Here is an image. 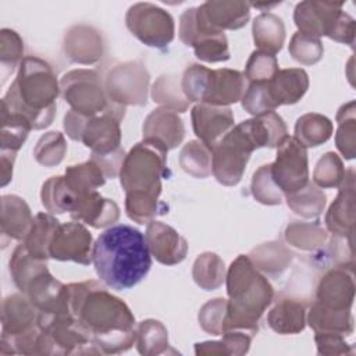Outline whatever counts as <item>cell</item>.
<instances>
[{"label":"cell","instance_id":"obj_58","mask_svg":"<svg viewBox=\"0 0 356 356\" xmlns=\"http://www.w3.org/2000/svg\"><path fill=\"white\" fill-rule=\"evenodd\" d=\"M196 355H228L225 350V346L221 341H207L202 343H196L195 346Z\"/></svg>","mask_w":356,"mask_h":356},{"label":"cell","instance_id":"obj_15","mask_svg":"<svg viewBox=\"0 0 356 356\" xmlns=\"http://www.w3.org/2000/svg\"><path fill=\"white\" fill-rule=\"evenodd\" d=\"M191 117L195 135L211 150L234 128V113L225 106L199 103L192 108Z\"/></svg>","mask_w":356,"mask_h":356},{"label":"cell","instance_id":"obj_57","mask_svg":"<svg viewBox=\"0 0 356 356\" xmlns=\"http://www.w3.org/2000/svg\"><path fill=\"white\" fill-rule=\"evenodd\" d=\"M15 154L17 153L0 150V156H1V186H6L11 181Z\"/></svg>","mask_w":356,"mask_h":356},{"label":"cell","instance_id":"obj_27","mask_svg":"<svg viewBox=\"0 0 356 356\" xmlns=\"http://www.w3.org/2000/svg\"><path fill=\"white\" fill-rule=\"evenodd\" d=\"M267 323L281 335L298 334L306 325V306L298 299L280 298L268 312Z\"/></svg>","mask_w":356,"mask_h":356},{"label":"cell","instance_id":"obj_16","mask_svg":"<svg viewBox=\"0 0 356 356\" xmlns=\"http://www.w3.org/2000/svg\"><path fill=\"white\" fill-rule=\"evenodd\" d=\"M145 236L150 254L164 266L181 263L188 253L186 239L161 221H150Z\"/></svg>","mask_w":356,"mask_h":356},{"label":"cell","instance_id":"obj_2","mask_svg":"<svg viewBox=\"0 0 356 356\" xmlns=\"http://www.w3.org/2000/svg\"><path fill=\"white\" fill-rule=\"evenodd\" d=\"M97 277L115 291L138 285L152 267L146 236L136 228L118 224L103 231L92 249Z\"/></svg>","mask_w":356,"mask_h":356},{"label":"cell","instance_id":"obj_42","mask_svg":"<svg viewBox=\"0 0 356 356\" xmlns=\"http://www.w3.org/2000/svg\"><path fill=\"white\" fill-rule=\"evenodd\" d=\"M152 97L154 103L163 104L175 113H185L189 106V100L174 75H161L153 85Z\"/></svg>","mask_w":356,"mask_h":356},{"label":"cell","instance_id":"obj_48","mask_svg":"<svg viewBox=\"0 0 356 356\" xmlns=\"http://www.w3.org/2000/svg\"><path fill=\"white\" fill-rule=\"evenodd\" d=\"M24 53V42L15 31L1 29L0 32V61L1 71L6 76L15 70L18 64H21V57Z\"/></svg>","mask_w":356,"mask_h":356},{"label":"cell","instance_id":"obj_11","mask_svg":"<svg viewBox=\"0 0 356 356\" xmlns=\"http://www.w3.org/2000/svg\"><path fill=\"white\" fill-rule=\"evenodd\" d=\"M149 72L140 61H128L111 68L104 89L108 99L120 106H143L147 102Z\"/></svg>","mask_w":356,"mask_h":356},{"label":"cell","instance_id":"obj_12","mask_svg":"<svg viewBox=\"0 0 356 356\" xmlns=\"http://www.w3.org/2000/svg\"><path fill=\"white\" fill-rule=\"evenodd\" d=\"M271 174L282 193H293L309 182L307 150L293 136H286L271 163Z\"/></svg>","mask_w":356,"mask_h":356},{"label":"cell","instance_id":"obj_19","mask_svg":"<svg viewBox=\"0 0 356 356\" xmlns=\"http://www.w3.org/2000/svg\"><path fill=\"white\" fill-rule=\"evenodd\" d=\"M316 298V300L325 307L350 310L355 298L352 270L338 266L325 273L317 285Z\"/></svg>","mask_w":356,"mask_h":356},{"label":"cell","instance_id":"obj_53","mask_svg":"<svg viewBox=\"0 0 356 356\" xmlns=\"http://www.w3.org/2000/svg\"><path fill=\"white\" fill-rule=\"evenodd\" d=\"M227 299L217 298L209 300L199 310V324L200 327L213 335H221L222 321L227 312Z\"/></svg>","mask_w":356,"mask_h":356},{"label":"cell","instance_id":"obj_32","mask_svg":"<svg viewBox=\"0 0 356 356\" xmlns=\"http://www.w3.org/2000/svg\"><path fill=\"white\" fill-rule=\"evenodd\" d=\"M58 224L60 221L54 218L51 214H46V213L36 214L26 238L22 241L28 252L38 259L47 260L50 257L49 245Z\"/></svg>","mask_w":356,"mask_h":356},{"label":"cell","instance_id":"obj_37","mask_svg":"<svg viewBox=\"0 0 356 356\" xmlns=\"http://www.w3.org/2000/svg\"><path fill=\"white\" fill-rule=\"evenodd\" d=\"M64 177L68 186L78 196L96 191V188L104 185L106 182L103 171L93 160H88L82 164L67 167Z\"/></svg>","mask_w":356,"mask_h":356},{"label":"cell","instance_id":"obj_45","mask_svg":"<svg viewBox=\"0 0 356 356\" xmlns=\"http://www.w3.org/2000/svg\"><path fill=\"white\" fill-rule=\"evenodd\" d=\"M250 192L253 197L263 204L274 206L282 202V191L275 184L273 174H271V164H264L257 168L253 174Z\"/></svg>","mask_w":356,"mask_h":356},{"label":"cell","instance_id":"obj_33","mask_svg":"<svg viewBox=\"0 0 356 356\" xmlns=\"http://www.w3.org/2000/svg\"><path fill=\"white\" fill-rule=\"evenodd\" d=\"M332 135V122L321 114L307 113L298 118L295 139L305 147H316L327 142Z\"/></svg>","mask_w":356,"mask_h":356},{"label":"cell","instance_id":"obj_34","mask_svg":"<svg viewBox=\"0 0 356 356\" xmlns=\"http://www.w3.org/2000/svg\"><path fill=\"white\" fill-rule=\"evenodd\" d=\"M248 256L257 270L277 275L288 267L293 254L280 242H268L254 248Z\"/></svg>","mask_w":356,"mask_h":356},{"label":"cell","instance_id":"obj_3","mask_svg":"<svg viewBox=\"0 0 356 356\" xmlns=\"http://www.w3.org/2000/svg\"><path fill=\"white\" fill-rule=\"evenodd\" d=\"M58 93L51 65L36 56H26L19 64L15 81L1 99V107L25 115L33 129H43L53 122Z\"/></svg>","mask_w":356,"mask_h":356},{"label":"cell","instance_id":"obj_41","mask_svg":"<svg viewBox=\"0 0 356 356\" xmlns=\"http://www.w3.org/2000/svg\"><path fill=\"white\" fill-rule=\"evenodd\" d=\"M285 197L289 209L305 218L317 217L325 206L324 192L310 182L293 193H285Z\"/></svg>","mask_w":356,"mask_h":356},{"label":"cell","instance_id":"obj_47","mask_svg":"<svg viewBox=\"0 0 356 356\" xmlns=\"http://www.w3.org/2000/svg\"><path fill=\"white\" fill-rule=\"evenodd\" d=\"M345 177V170L341 159L332 153H325L316 164L313 172L314 185L320 188H337L342 184Z\"/></svg>","mask_w":356,"mask_h":356},{"label":"cell","instance_id":"obj_17","mask_svg":"<svg viewBox=\"0 0 356 356\" xmlns=\"http://www.w3.org/2000/svg\"><path fill=\"white\" fill-rule=\"evenodd\" d=\"M197 15L210 29H239L250 18V4L239 0H210L197 7Z\"/></svg>","mask_w":356,"mask_h":356},{"label":"cell","instance_id":"obj_39","mask_svg":"<svg viewBox=\"0 0 356 356\" xmlns=\"http://www.w3.org/2000/svg\"><path fill=\"white\" fill-rule=\"evenodd\" d=\"M31 129L33 128L25 115L1 107V150L17 153Z\"/></svg>","mask_w":356,"mask_h":356},{"label":"cell","instance_id":"obj_43","mask_svg":"<svg viewBox=\"0 0 356 356\" xmlns=\"http://www.w3.org/2000/svg\"><path fill=\"white\" fill-rule=\"evenodd\" d=\"M159 196L147 192H129L125 197V211L128 217L138 224H149L153 218L163 213Z\"/></svg>","mask_w":356,"mask_h":356},{"label":"cell","instance_id":"obj_51","mask_svg":"<svg viewBox=\"0 0 356 356\" xmlns=\"http://www.w3.org/2000/svg\"><path fill=\"white\" fill-rule=\"evenodd\" d=\"M278 71V61L275 56L264 51H253L246 63L245 78L250 82H267Z\"/></svg>","mask_w":356,"mask_h":356},{"label":"cell","instance_id":"obj_50","mask_svg":"<svg viewBox=\"0 0 356 356\" xmlns=\"http://www.w3.org/2000/svg\"><path fill=\"white\" fill-rule=\"evenodd\" d=\"M242 107L245 111L254 117L274 111L277 108L270 97L266 82H250L242 96Z\"/></svg>","mask_w":356,"mask_h":356},{"label":"cell","instance_id":"obj_44","mask_svg":"<svg viewBox=\"0 0 356 356\" xmlns=\"http://www.w3.org/2000/svg\"><path fill=\"white\" fill-rule=\"evenodd\" d=\"M285 239L302 250H313L325 242L327 232L317 222L293 221L285 229Z\"/></svg>","mask_w":356,"mask_h":356},{"label":"cell","instance_id":"obj_49","mask_svg":"<svg viewBox=\"0 0 356 356\" xmlns=\"http://www.w3.org/2000/svg\"><path fill=\"white\" fill-rule=\"evenodd\" d=\"M324 47L320 39L296 32L289 42V54L303 65H313L323 57Z\"/></svg>","mask_w":356,"mask_h":356},{"label":"cell","instance_id":"obj_38","mask_svg":"<svg viewBox=\"0 0 356 356\" xmlns=\"http://www.w3.org/2000/svg\"><path fill=\"white\" fill-rule=\"evenodd\" d=\"M192 277L202 289L214 291L225 278L224 261L216 253L204 252L195 260Z\"/></svg>","mask_w":356,"mask_h":356},{"label":"cell","instance_id":"obj_28","mask_svg":"<svg viewBox=\"0 0 356 356\" xmlns=\"http://www.w3.org/2000/svg\"><path fill=\"white\" fill-rule=\"evenodd\" d=\"M254 44L260 51L275 56L285 42V26L282 19L273 13L259 14L252 26Z\"/></svg>","mask_w":356,"mask_h":356},{"label":"cell","instance_id":"obj_18","mask_svg":"<svg viewBox=\"0 0 356 356\" xmlns=\"http://www.w3.org/2000/svg\"><path fill=\"white\" fill-rule=\"evenodd\" d=\"M246 90L245 74L236 70H210L202 103L211 106H225L242 100Z\"/></svg>","mask_w":356,"mask_h":356},{"label":"cell","instance_id":"obj_52","mask_svg":"<svg viewBox=\"0 0 356 356\" xmlns=\"http://www.w3.org/2000/svg\"><path fill=\"white\" fill-rule=\"evenodd\" d=\"M209 71L210 68L202 64H192L184 71V75L181 79V88L185 97L189 100V103L191 102L202 103Z\"/></svg>","mask_w":356,"mask_h":356},{"label":"cell","instance_id":"obj_7","mask_svg":"<svg viewBox=\"0 0 356 356\" xmlns=\"http://www.w3.org/2000/svg\"><path fill=\"white\" fill-rule=\"evenodd\" d=\"M125 111H108L83 115L70 110L64 117V129L72 140H81L92 156H106L121 149L120 121Z\"/></svg>","mask_w":356,"mask_h":356},{"label":"cell","instance_id":"obj_29","mask_svg":"<svg viewBox=\"0 0 356 356\" xmlns=\"http://www.w3.org/2000/svg\"><path fill=\"white\" fill-rule=\"evenodd\" d=\"M307 323L314 332H338L342 335H350L353 332L350 310L330 309L317 300L310 307Z\"/></svg>","mask_w":356,"mask_h":356},{"label":"cell","instance_id":"obj_23","mask_svg":"<svg viewBox=\"0 0 356 356\" xmlns=\"http://www.w3.org/2000/svg\"><path fill=\"white\" fill-rule=\"evenodd\" d=\"M64 51L74 63L93 64L103 53L102 36L92 26L75 25L65 35Z\"/></svg>","mask_w":356,"mask_h":356},{"label":"cell","instance_id":"obj_13","mask_svg":"<svg viewBox=\"0 0 356 356\" xmlns=\"http://www.w3.org/2000/svg\"><path fill=\"white\" fill-rule=\"evenodd\" d=\"M92 235L78 222L58 224L50 245L49 256L60 261H75L83 266L92 261Z\"/></svg>","mask_w":356,"mask_h":356},{"label":"cell","instance_id":"obj_5","mask_svg":"<svg viewBox=\"0 0 356 356\" xmlns=\"http://www.w3.org/2000/svg\"><path fill=\"white\" fill-rule=\"evenodd\" d=\"M168 149L157 139L143 138L125 154L120 182L125 193L147 192L160 196L161 178L167 174Z\"/></svg>","mask_w":356,"mask_h":356},{"label":"cell","instance_id":"obj_25","mask_svg":"<svg viewBox=\"0 0 356 356\" xmlns=\"http://www.w3.org/2000/svg\"><path fill=\"white\" fill-rule=\"evenodd\" d=\"M185 135L182 120L170 108L153 110L143 122V138L160 140L168 150L181 145Z\"/></svg>","mask_w":356,"mask_h":356},{"label":"cell","instance_id":"obj_46","mask_svg":"<svg viewBox=\"0 0 356 356\" xmlns=\"http://www.w3.org/2000/svg\"><path fill=\"white\" fill-rule=\"evenodd\" d=\"M67 152V143L63 134L51 131L44 134L33 149L35 160L44 167L58 165Z\"/></svg>","mask_w":356,"mask_h":356},{"label":"cell","instance_id":"obj_21","mask_svg":"<svg viewBox=\"0 0 356 356\" xmlns=\"http://www.w3.org/2000/svg\"><path fill=\"white\" fill-rule=\"evenodd\" d=\"M39 310L26 295L14 293L1 305V338H14L38 325Z\"/></svg>","mask_w":356,"mask_h":356},{"label":"cell","instance_id":"obj_22","mask_svg":"<svg viewBox=\"0 0 356 356\" xmlns=\"http://www.w3.org/2000/svg\"><path fill=\"white\" fill-rule=\"evenodd\" d=\"M70 214L71 218L83 221L93 228H104L117 222L120 209L114 200L106 199L99 192L92 191L78 196L76 206Z\"/></svg>","mask_w":356,"mask_h":356},{"label":"cell","instance_id":"obj_1","mask_svg":"<svg viewBox=\"0 0 356 356\" xmlns=\"http://www.w3.org/2000/svg\"><path fill=\"white\" fill-rule=\"evenodd\" d=\"M65 302L79 330L100 353L125 352L135 343L134 314L97 281L65 285Z\"/></svg>","mask_w":356,"mask_h":356},{"label":"cell","instance_id":"obj_56","mask_svg":"<svg viewBox=\"0 0 356 356\" xmlns=\"http://www.w3.org/2000/svg\"><path fill=\"white\" fill-rule=\"evenodd\" d=\"M330 39L339 42V43L353 46V43H355V19L348 13L343 11L341 14V18H339Z\"/></svg>","mask_w":356,"mask_h":356},{"label":"cell","instance_id":"obj_30","mask_svg":"<svg viewBox=\"0 0 356 356\" xmlns=\"http://www.w3.org/2000/svg\"><path fill=\"white\" fill-rule=\"evenodd\" d=\"M44 271H47V260L31 254L24 243L15 248L10 259V273L15 286L22 293H25L31 282Z\"/></svg>","mask_w":356,"mask_h":356},{"label":"cell","instance_id":"obj_4","mask_svg":"<svg viewBox=\"0 0 356 356\" xmlns=\"http://www.w3.org/2000/svg\"><path fill=\"white\" fill-rule=\"evenodd\" d=\"M225 280L229 300L227 302L222 332L241 330L256 335L259 320L274 298L271 284L245 254H239L231 263Z\"/></svg>","mask_w":356,"mask_h":356},{"label":"cell","instance_id":"obj_6","mask_svg":"<svg viewBox=\"0 0 356 356\" xmlns=\"http://www.w3.org/2000/svg\"><path fill=\"white\" fill-rule=\"evenodd\" d=\"M253 124V118L242 121L213 147V174L221 185H236L243 177L250 154L261 147Z\"/></svg>","mask_w":356,"mask_h":356},{"label":"cell","instance_id":"obj_10","mask_svg":"<svg viewBox=\"0 0 356 356\" xmlns=\"http://www.w3.org/2000/svg\"><path fill=\"white\" fill-rule=\"evenodd\" d=\"M179 38L186 46H192L199 60L220 63L229 60L228 40L224 32L206 26L197 15V7L184 11L179 19Z\"/></svg>","mask_w":356,"mask_h":356},{"label":"cell","instance_id":"obj_31","mask_svg":"<svg viewBox=\"0 0 356 356\" xmlns=\"http://www.w3.org/2000/svg\"><path fill=\"white\" fill-rule=\"evenodd\" d=\"M43 207L51 214L71 213L78 202V195L68 186L65 177H50L40 191Z\"/></svg>","mask_w":356,"mask_h":356},{"label":"cell","instance_id":"obj_59","mask_svg":"<svg viewBox=\"0 0 356 356\" xmlns=\"http://www.w3.org/2000/svg\"><path fill=\"white\" fill-rule=\"evenodd\" d=\"M252 7H256V8H271V7H275L278 3H249Z\"/></svg>","mask_w":356,"mask_h":356},{"label":"cell","instance_id":"obj_40","mask_svg":"<svg viewBox=\"0 0 356 356\" xmlns=\"http://www.w3.org/2000/svg\"><path fill=\"white\" fill-rule=\"evenodd\" d=\"M338 129L335 135V143L338 150L345 159L350 160L355 157L356 149V108L355 100L341 106L337 113Z\"/></svg>","mask_w":356,"mask_h":356},{"label":"cell","instance_id":"obj_14","mask_svg":"<svg viewBox=\"0 0 356 356\" xmlns=\"http://www.w3.org/2000/svg\"><path fill=\"white\" fill-rule=\"evenodd\" d=\"M342 3L316 1L306 0L296 4L293 11V21L298 26V32L320 39L321 36L331 38L342 10Z\"/></svg>","mask_w":356,"mask_h":356},{"label":"cell","instance_id":"obj_55","mask_svg":"<svg viewBox=\"0 0 356 356\" xmlns=\"http://www.w3.org/2000/svg\"><path fill=\"white\" fill-rule=\"evenodd\" d=\"M222 339L221 342L225 346V350L228 355H245L249 350L250 346V341L254 335L246 332V331H241V330H231V331H225L221 334Z\"/></svg>","mask_w":356,"mask_h":356},{"label":"cell","instance_id":"obj_35","mask_svg":"<svg viewBox=\"0 0 356 356\" xmlns=\"http://www.w3.org/2000/svg\"><path fill=\"white\" fill-rule=\"evenodd\" d=\"M179 165L195 178H207L213 172V152L203 142L191 140L179 153Z\"/></svg>","mask_w":356,"mask_h":356},{"label":"cell","instance_id":"obj_24","mask_svg":"<svg viewBox=\"0 0 356 356\" xmlns=\"http://www.w3.org/2000/svg\"><path fill=\"white\" fill-rule=\"evenodd\" d=\"M33 217L26 202L15 195H4L1 197V238L3 246L6 239L24 241L32 227Z\"/></svg>","mask_w":356,"mask_h":356},{"label":"cell","instance_id":"obj_9","mask_svg":"<svg viewBox=\"0 0 356 356\" xmlns=\"http://www.w3.org/2000/svg\"><path fill=\"white\" fill-rule=\"evenodd\" d=\"M125 24L131 33L150 47L168 46L175 33L174 19L170 13L152 3H136L125 15Z\"/></svg>","mask_w":356,"mask_h":356},{"label":"cell","instance_id":"obj_26","mask_svg":"<svg viewBox=\"0 0 356 356\" xmlns=\"http://www.w3.org/2000/svg\"><path fill=\"white\" fill-rule=\"evenodd\" d=\"M266 83L270 97L277 107L282 104H295L307 92L309 75L302 68L278 70Z\"/></svg>","mask_w":356,"mask_h":356},{"label":"cell","instance_id":"obj_8","mask_svg":"<svg viewBox=\"0 0 356 356\" xmlns=\"http://www.w3.org/2000/svg\"><path fill=\"white\" fill-rule=\"evenodd\" d=\"M60 90L71 110L83 115H97L108 111H125L124 106L113 103L93 70H72L60 81Z\"/></svg>","mask_w":356,"mask_h":356},{"label":"cell","instance_id":"obj_36","mask_svg":"<svg viewBox=\"0 0 356 356\" xmlns=\"http://www.w3.org/2000/svg\"><path fill=\"white\" fill-rule=\"evenodd\" d=\"M135 345L140 355L153 356L165 353L168 349L167 328L159 320H143L136 328Z\"/></svg>","mask_w":356,"mask_h":356},{"label":"cell","instance_id":"obj_54","mask_svg":"<svg viewBox=\"0 0 356 356\" xmlns=\"http://www.w3.org/2000/svg\"><path fill=\"white\" fill-rule=\"evenodd\" d=\"M314 341L318 355H349L353 349L338 332H316Z\"/></svg>","mask_w":356,"mask_h":356},{"label":"cell","instance_id":"obj_20","mask_svg":"<svg viewBox=\"0 0 356 356\" xmlns=\"http://www.w3.org/2000/svg\"><path fill=\"white\" fill-rule=\"evenodd\" d=\"M355 222V170L350 167L345 171L339 193L330 206L325 224L327 228L338 236L353 235Z\"/></svg>","mask_w":356,"mask_h":356}]
</instances>
